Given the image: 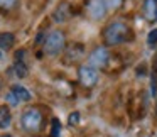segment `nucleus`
Masks as SVG:
<instances>
[{"label": "nucleus", "instance_id": "1", "mask_svg": "<svg viewBox=\"0 0 157 137\" xmlns=\"http://www.w3.org/2000/svg\"><path fill=\"white\" fill-rule=\"evenodd\" d=\"M130 29L127 24L123 22H112L108 27L105 29L103 32V37H105V42L108 46H117V44H122V42L128 41L130 39Z\"/></svg>", "mask_w": 157, "mask_h": 137}, {"label": "nucleus", "instance_id": "2", "mask_svg": "<svg viewBox=\"0 0 157 137\" xmlns=\"http://www.w3.org/2000/svg\"><path fill=\"white\" fill-rule=\"evenodd\" d=\"M21 123L27 132H39L42 125V113L37 108H29L22 113Z\"/></svg>", "mask_w": 157, "mask_h": 137}, {"label": "nucleus", "instance_id": "3", "mask_svg": "<svg viewBox=\"0 0 157 137\" xmlns=\"http://www.w3.org/2000/svg\"><path fill=\"white\" fill-rule=\"evenodd\" d=\"M64 46V34L61 31H52L44 41V51L48 54H58Z\"/></svg>", "mask_w": 157, "mask_h": 137}, {"label": "nucleus", "instance_id": "4", "mask_svg": "<svg viewBox=\"0 0 157 137\" xmlns=\"http://www.w3.org/2000/svg\"><path fill=\"white\" fill-rule=\"evenodd\" d=\"M108 49L103 48V46H100V48H96L95 51L90 54V66H93V68H101V66H105L106 63H108Z\"/></svg>", "mask_w": 157, "mask_h": 137}, {"label": "nucleus", "instance_id": "5", "mask_svg": "<svg viewBox=\"0 0 157 137\" xmlns=\"http://www.w3.org/2000/svg\"><path fill=\"white\" fill-rule=\"evenodd\" d=\"M79 81L85 86H93L98 81V71L93 66H81L79 68Z\"/></svg>", "mask_w": 157, "mask_h": 137}, {"label": "nucleus", "instance_id": "6", "mask_svg": "<svg viewBox=\"0 0 157 137\" xmlns=\"http://www.w3.org/2000/svg\"><path fill=\"white\" fill-rule=\"evenodd\" d=\"M106 12V7H105V2L103 0H91L90 4V14H91L93 19H101Z\"/></svg>", "mask_w": 157, "mask_h": 137}, {"label": "nucleus", "instance_id": "7", "mask_svg": "<svg viewBox=\"0 0 157 137\" xmlns=\"http://www.w3.org/2000/svg\"><path fill=\"white\" fill-rule=\"evenodd\" d=\"M12 122V115L10 110H9L7 105H0V129H5L9 127Z\"/></svg>", "mask_w": 157, "mask_h": 137}, {"label": "nucleus", "instance_id": "8", "mask_svg": "<svg viewBox=\"0 0 157 137\" xmlns=\"http://www.w3.org/2000/svg\"><path fill=\"white\" fill-rule=\"evenodd\" d=\"M12 93L17 96L19 102H29V100H31V93H29L24 86H21V85H14V86H12Z\"/></svg>", "mask_w": 157, "mask_h": 137}, {"label": "nucleus", "instance_id": "9", "mask_svg": "<svg viewBox=\"0 0 157 137\" xmlns=\"http://www.w3.org/2000/svg\"><path fill=\"white\" fill-rule=\"evenodd\" d=\"M144 10H145V15L149 21H154L157 17V5L154 0H145V5H144Z\"/></svg>", "mask_w": 157, "mask_h": 137}, {"label": "nucleus", "instance_id": "10", "mask_svg": "<svg viewBox=\"0 0 157 137\" xmlns=\"http://www.w3.org/2000/svg\"><path fill=\"white\" fill-rule=\"evenodd\" d=\"M15 41V36L12 32H2L0 34V48L2 49H9Z\"/></svg>", "mask_w": 157, "mask_h": 137}, {"label": "nucleus", "instance_id": "11", "mask_svg": "<svg viewBox=\"0 0 157 137\" xmlns=\"http://www.w3.org/2000/svg\"><path fill=\"white\" fill-rule=\"evenodd\" d=\"M52 17H54L56 22H64L66 19H68V5H66V4L59 5V9L54 12V15H52Z\"/></svg>", "mask_w": 157, "mask_h": 137}, {"label": "nucleus", "instance_id": "12", "mask_svg": "<svg viewBox=\"0 0 157 137\" xmlns=\"http://www.w3.org/2000/svg\"><path fill=\"white\" fill-rule=\"evenodd\" d=\"M14 69H15V75H17L19 78H25L27 73H29V69H27V66L24 65V61H15Z\"/></svg>", "mask_w": 157, "mask_h": 137}, {"label": "nucleus", "instance_id": "13", "mask_svg": "<svg viewBox=\"0 0 157 137\" xmlns=\"http://www.w3.org/2000/svg\"><path fill=\"white\" fill-rule=\"evenodd\" d=\"M52 132L49 137H59V132H61V122H59V119H52Z\"/></svg>", "mask_w": 157, "mask_h": 137}, {"label": "nucleus", "instance_id": "14", "mask_svg": "<svg viewBox=\"0 0 157 137\" xmlns=\"http://www.w3.org/2000/svg\"><path fill=\"white\" fill-rule=\"evenodd\" d=\"M147 42H149L150 46L157 44V29H152V31L149 32V36H147Z\"/></svg>", "mask_w": 157, "mask_h": 137}, {"label": "nucleus", "instance_id": "15", "mask_svg": "<svg viewBox=\"0 0 157 137\" xmlns=\"http://www.w3.org/2000/svg\"><path fill=\"white\" fill-rule=\"evenodd\" d=\"M17 0H0V9H12L15 7Z\"/></svg>", "mask_w": 157, "mask_h": 137}, {"label": "nucleus", "instance_id": "16", "mask_svg": "<svg viewBox=\"0 0 157 137\" xmlns=\"http://www.w3.org/2000/svg\"><path fill=\"white\" fill-rule=\"evenodd\" d=\"M69 125H76V123L79 122V112H73L71 115H69Z\"/></svg>", "mask_w": 157, "mask_h": 137}, {"label": "nucleus", "instance_id": "17", "mask_svg": "<svg viewBox=\"0 0 157 137\" xmlns=\"http://www.w3.org/2000/svg\"><path fill=\"white\" fill-rule=\"evenodd\" d=\"M7 100H9V103H10V105H17L19 103V100H17V96L14 95V93H7Z\"/></svg>", "mask_w": 157, "mask_h": 137}, {"label": "nucleus", "instance_id": "18", "mask_svg": "<svg viewBox=\"0 0 157 137\" xmlns=\"http://www.w3.org/2000/svg\"><path fill=\"white\" fill-rule=\"evenodd\" d=\"M42 37H44V34H42V32H39V36H37V39H36V42L39 44V42L42 41Z\"/></svg>", "mask_w": 157, "mask_h": 137}, {"label": "nucleus", "instance_id": "19", "mask_svg": "<svg viewBox=\"0 0 157 137\" xmlns=\"http://www.w3.org/2000/svg\"><path fill=\"white\" fill-rule=\"evenodd\" d=\"M0 137H12V135H9V134H5V135H0Z\"/></svg>", "mask_w": 157, "mask_h": 137}, {"label": "nucleus", "instance_id": "20", "mask_svg": "<svg viewBox=\"0 0 157 137\" xmlns=\"http://www.w3.org/2000/svg\"><path fill=\"white\" fill-rule=\"evenodd\" d=\"M155 78H157V63H155Z\"/></svg>", "mask_w": 157, "mask_h": 137}, {"label": "nucleus", "instance_id": "21", "mask_svg": "<svg viewBox=\"0 0 157 137\" xmlns=\"http://www.w3.org/2000/svg\"><path fill=\"white\" fill-rule=\"evenodd\" d=\"M0 58H2V53H0Z\"/></svg>", "mask_w": 157, "mask_h": 137}, {"label": "nucleus", "instance_id": "22", "mask_svg": "<svg viewBox=\"0 0 157 137\" xmlns=\"http://www.w3.org/2000/svg\"><path fill=\"white\" fill-rule=\"evenodd\" d=\"M154 2H157V0H154Z\"/></svg>", "mask_w": 157, "mask_h": 137}]
</instances>
